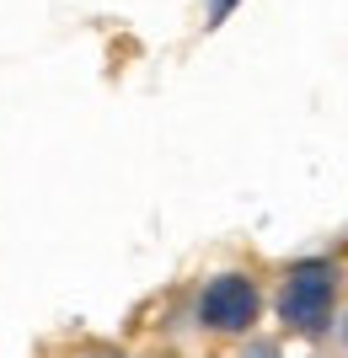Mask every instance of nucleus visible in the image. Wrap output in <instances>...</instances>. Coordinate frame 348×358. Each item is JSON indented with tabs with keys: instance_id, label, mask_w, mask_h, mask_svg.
<instances>
[{
	"instance_id": "nucleus-5",
	"label": "nucleus",
	"mask_w": 348,
	"mask_h": 358,
	"mask_svg": "<svg viewBox=\"0 0 348 358\" xmlns=\"http://www.w3.org/2000/svg\"><path fill=\"white\" fill-rule=\"evenodd\" d=\"M230 6H236V0H209V22H225Z\"/></svg>"
},
{
	"instance_id": "nucleus-4",
	"label": "nucleus",
	"mask_w": 348,
	"mask_h": 358,
	"mask_svg": "<svg viewBox=\"0 0 348 358\" xmlns=\"http://www.w3.org/2000/svg\"><path fill=\"white\" fill-rule=\"evenodd\" d=\"M333 343H337V353L348 358V305H337V315H333Z\"/></svg>"
},
{
	"instance_id": "nucleus-3",
	"label": "nucleus",
	"mask_w": 348,
	"mask_h": 358,
	"mask_svg": "<svg viewBox=\"0 0 348 358\" xmlns=\"http://www.w3.org/2000/svg\"><path fill=\"white\" fill-rule=\"evenodd\" d=\"M236 358H284V348L273 343V337H252V343H246Z\"/></svg>"
},
{
	"instance_id": "nucleus-1",
	"label": "nucleus",
	"mask_w": 348,
	"mask_h": 358,
	"mask_svg": "<svg viewBox=\"0 0 348 358\" xmlns=\"http://www.w3.org/2000/svg\"><path fill=\"white\" fill-rule=\"evenodd\" d=\"M337 305H343V262H333V257L295 262L279 278V294H273V310L295 337H327Z\"/></svg>"
},
{
	"instance_id": "nucleus-2",
	"label": "nucleus",
	"mask_w": 348,
	"mask_h": 358,
	"mask_svg": "<svg viewBox=\"0 0 348 358\" xmlns=\"http://www.w3.org/2000/svg\"><path fill=\"white\" fill-rule=\"evenodd\" d=\"M193 315L214 337H246L263 321V284L252 273H214L209 284L198 289Z\"/></svg>"
},
{
	"instance_id": "nucleus-6",
	"label": "nucleus",
	"mask_w": 348,
	"mask_h": 358,
	"mask_svg": "<svg viewBox=\"0 0 348 358\" xmlns=\"http://www.w3.org/2000/svg\"><path fill=\"white\" fill-rule=\"evenodd\" d=\"M97 358H113V353H97Z\"/></svg>"
}]
</instances>
